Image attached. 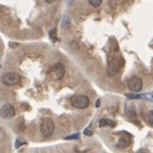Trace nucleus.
I'll return each instance as SVG.
<instances>
[{"instance_id": "1", "label": "nucleus", "mask_w": 153, "mask_h": 153, "mask_svg": "<svg viewBox=\"0 0 153 153\" xmlns=\"http://www.w3.org/2000/svg\"><path fill=\"white\" fill-rule=\"evenodd\" d=\"M41 134L45 138H50L55 131V123L52 121V119L50 117H45L44 120L41 121Z\"/></svg>"}, {"instance_id": "2", "label": "nucleus", "mask_w": 153, "mask_h": 153, "mask_svg": "<svg viewBox=\"0 0 153 153\" xmlns=\"http://www.w3.org/2000/svg\"><path fill=\"white\" fill-rule=\"evenodd\" d=\"M1 82H3V84L8 85V87H13V85L19 84V82H21V76L16 73H7V74L3 75Z\"/></svg>"}, {"instance_id": "3", "label": "nucleus", "mask_w": 153, "mask_h": 153, "mask_svg": "<svg viewBox=\"0 0 153 153\" xmlns=\"http://www.w3.org/2000/svg\"><path fill=\"white\" fill-rule=\"evenodd\" d=\"M71 103H73V106L76 108H85V107H88V105H89V100H88L87 96L79 94V96L73 97Z\"/></svg>"}, {"instance_id": "4", "label": "nucleus", "mask_w": 153, "mask_h": 153, "mask_svg": "<svg viewBox=\"0 0 153 153\" xmlns=\"http://www.w3.org/2000/svg\"><path fill=\"white\" fill-rule=\"evenodd\" d=\"M128 87L131 92H140L143 88V82L139 76H131V78L128 80Z\"/></svg>"}, {"instance_id": "5", "label": "nucleus", "mask_w": 153, "mask_h": 153, "mask_svg": "<svg viewBox=\"0 0 153 153\" xmlns=\"http://www.w3.org/2000/svg\"><path fill=\"white\" fill-rule=\"evenodd\" d=\"M50 73L52 74V76L56 79H63V76L65 74V68H64V65L63 64H60V63H56L51 66V70H50Z\"/></svg>"}, {"instance_id": "6", "label": "nucleus", "mask_w": 153, "mask_h": 153, "mask_svg": "<svg viewBox=\"0 0 153 153\" xmlns=\"http://www.w3.org/2000/svg\"><path fill=\"white\" fill-rule=\"evenodd\" d=\"M14 114H16V111H14V107L12 106V105H4V106L1 107V116L4 119H10L14 116Z\"/></svg>"}, {"instance_id": "7", "label": "nucleus", "mask_w": 153, "mask_h": 153, "mask_svg": "<svg viewBox=\"0 0 153 153\" xmlns=\"http://www.w3.org/2000/svg\"><path fill=\"white\" fill-rule=\"evenodd\" d=\"M98 125L101 128H105V126H115V123L112 120H108V119H102V120H100Z\"/></svg>"}, {"instance_id": "8", "label": "nucleus", "mask_w": 153, "mask_h": 153, "mask_svg": "<svg viewBox=\"0 0 153 153\" xmlns=\"http://www.w3.org/2000/svg\"><path fill=\"white\" fill-rule=\"evenodd\" d=\"M89 4L92 7H100L101 5V3H102V0H88Z\"/></svg>"}, {"instance_id": "9", "label": "nucleus", "mask_w": 153, "mask_h": 153, "mask_svg": "<svg viewBox=\"0 0 153 153\" xmlns=\"http://www.w3.org/2000/svg\"><path fill=\"white\" fill-rule=\"evenodd\" d=\"M50 37H51L54 41H57V36H56V30H55V28H54L52 31H50Z\"/></svg>"}, {"instance_id": "10", "label": "nucleus", "mask_w": 153, "mask_h": 153, "mask_svg": "<svg viewBox=\"0 0 153 153\" xmlns=\"http://www.w3.org/2000/svg\"><path fill=\"white\" fill-rule=\"evenodd\" d=\"M148 121H149L151 125H153V110L149 114H148Z\"/></svg>"}, {"instance_id": "11", "label": "nucleus", "mask_w": 153, "mask_h": 153, "mask_svg": "<svg viewBox=\"0 0 153 153\" xmlns=\"http://www.w3.org/2000/svg\"><path fill=\"white\" fill-rule=\"evenodd\" d=\"M78 138H79V134H74V135L66 137V139H78Z\"/></svg>"}, {"instance_id": "12", "label": "nucleus", "mask_w": 153, "mask_h": 153, "mask_svg": "<svg viewBox=\"0 0 153 153\" xmlns=\"http://www.w3.org/2000/svg\"><path fill=\"white\" fill-rule=\"evenodd\" d=\"M84 134H85V135H92V131H91V128H87V129H85V130H84Z\"/></svg>"}, {"instance_id": "13", "label": "nucleus", "mask_w": 153, "mask_h": 153, "mask_svg": "<svg viewBox=\"0 0 153 153\" xmlns=\"http://www.w3.org/2000/svg\"><path fill=\"white\" fill-rule=\"evenodd\" d=\"M46 3H54V1H56V0H45Z\"/></svg>"}]
</instances>
